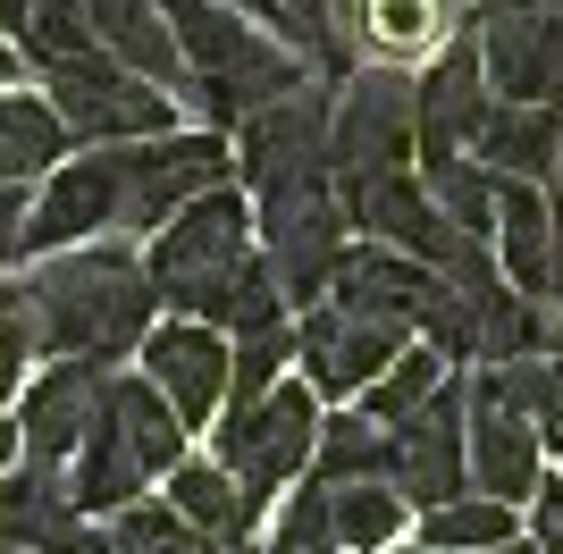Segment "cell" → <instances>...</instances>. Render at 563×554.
I'll list each match as a JSON object with an SVG mask.
<instances>
[{
  "mask_svg": "<svg viewBox=\"0 0 563 554\" xmlns=\"http://www.w3.org/2000/svg\"><path fill=\"white\" fill-rule=\"evenodd\" d=\"M25 302H34V328L59 362H118L126 345L152 336V269L118 244L93 253H51L43 269L25 277Z\"/></svg>",
  "mask_w": 563,
  "mask_h": 554,
  "instance_id": "cell-1",
  "label": "cell"
},
{
  "mask_svg": "<svg viewBox=\"0 0 563 554\" xmlns=\"http://www.w3.org/2000/svg\"><path fill=\"white\" fill-rule=\"evenodd\" d=\"M244 261H253V210L219 185V193L186 202L161 235H152V261H143V269H152V295H161L177 320L219 328L228 286L244 277Z\"/></svg>",
  "mask_w": 563,
  "mask_h": 554,
  "instance_id": "cell-2",
  "label": "cell"
},
{
  "mask_svg": "<svg viewBox=\"0 0 563 554\" xmlns=\"http://www.w3.org/2000/svg\"><path fill=\"white\" fill-rule=\"evenodd\" d=\"M345 193H336V168H295V177L261 185V244H269V269H278L286 302H320L345 269Z\"/></svg>",
  "mask_w": 563,
  "mask_h": 554,
  "instance_id": "cell-3",
  "label": "cell"
},
{
  "mask_svg": "<svg viewBox=\"0 0 563 554\" xmlns=\"http://www.w3.org/2000/svg\"><path fill=\"white\" fill-rule=\"evenodd\" d=\"M421 152V85L404 68H362L336 101L329 126V168L336 185L353 177H404V160Z\"/></svg>",
  "mask_w": 563,
  "mask_h": 554,
  "instance_id": "cell-4",
  "label": "cell"
},
{
  "mask_svg": "<svg viewBox=\"0 0 563 554\" xmlns=\"http://www.w3.org/2000/svg\"><path fill=\"white\" fill-rule=\"evenodd\" d=\"M211 437H219V470H235V487L253 505H269V487H286L320 454V395L278 387V395H261L253 412H228Z\"/></svg>",
  "mask_w": 563,
  "mask_h": 554,
  "instance_id": "cell-5",
  "label": "cell"
},
{
  "mask_svg": "<svg viewBox=\"0 0 563 554\" xmlns=\"http://www.w3.org/2000/svg\"><path fill=\"white\" fill-rule=\"evenodd\" d=\"M471 34H479L496 101L563 110V0H488Z\"/></svg>",
  "mask_w": 563,
  "mask_h": 554,
  "instance_id": "cell-6",
  "label": "cell"
},
{
  "mask_svg": "<svg viewBox=\"0 0 563 554\" xmlns=\"http://www.w3.org/2000/svg\"><path fill=\"white\" fill-rule=\"evenodd\" d=\"M51 110L68 118V135L85 143H161L168 135V92L143 85L135 68H110V59H76V68H51Z\"/></svg>",
  "mask_w": 563,
  "mask_h": 554,
  "instance_id": "cell-7",
  "label": "cell"
},
{
  "mask_svg": "<svg viewBox=\"0 0 563 554\" xmlns=\"http://www.w3.org/2000/svg\"><path fill=\"white\" fill-rule=\"evenodd\" d=\"M396 487H404V505H421V512L471 496V378H446L396 429Z\"/></svg>",
  "mask_w": 563,
  "mask_h": 554,
  "instance_id": "cell-8",
  "label": "cell"
},
{
  "mask_svg": "<svg viewBox=\"0 0 563 554\" xmlns=\"http://www.w3.org/2000/svg\"><path fill=\"white\" fill-rule=\"evenodd\" d=\"M235 168V143L219 126L202 135H161V143H126V228H168L186 202L219 193V177Z\"/></svg>",
  "mask_w": 563,
  "mask_h": 554,
  "instance_id": "cell-9",
  "label": "cell"
},
{
  "mask_svg": "<svg viewBox=\"0 0 563 554\" xmlns=\"http://www.w3.org/2000/svg\"><path fill=\"white\" fill-rule=\"evenodd\" d=\"M295 353H303V369H311L320 395H362L412 353V328L404 320H353L336 302H311L303 328H295Z\"/></svg>",
  "mask_w": 563,
  "mask_h": 554,
  "instance_id": "cell-10",
  "label": "cell"
},
{
  "mask_svg": "<svg viewBox=\"0 0 563 554\" xmlns=\"http://www.w3.org/2000/svg\"><path fill=\"white\" fill-rule=\"evenodd\" d=\"M101 228H126V143L118 152H93V160L51 168L43 202H34V228H25V253H68Z\"/></svg>",
  "mask_w": 563,
  "mask_h": 554,
  "instance_id": "cell-11",
  "label": "cell"
},
{
  "mask_svg": "<svg viewBox=\"0 0 563 554\" xmlns=\"http://www.w3.org/2000/svg\"><path fill=\"white\" fill-rule=\"evenodd\" d=\"M329 126H336V101L320 85L253 110L244 126H235V177L261 193V185L295 177V168H329Z\"/></svg>",
  "mask_w": 563,
  "mask_h": 554,
  "instance_id": "cell-12",
  "label": "cell"
},
{
  "mask_svg": "<svg viewBox=\"0 0 563 554\" xmlns=\"http://www.w3.org/2000/svg\"><path fill=\"white\" fill-rule=\"evenodd\" d=\"M336 193H345V219L371 228V244H387V253H412V261H429V269H446L454 244H463V235L446 228V210L429 202L421 177H353V185H336Z\"/></svg>",
  "mask_w": 563,
  "mask_h": 554,
  "instance_id": "cell-13",
  "label": "cell"
},
{
  "mask_svg": "<svg viewBox=\"0 0 563 554\" xmlns=\"http://www.w3.org/2000/svg\"><path fill=\"white\" fill-rule=\"evenodd\" d=\"M228 369H235V353L219 345V328H202V320H168V328L143 336V378L177 403L186 429H202L211 412H228Z\"/></svg>",
  "mask_w": 563,
  "mask_h": 554,
  "instance_id": "cell-14",
  "label": "cell"
},
{
  "mask_svg": "<svg viewBox=\"0 0 563 554\" xmlns=\"http://www.w3.org/2000/svg\"><path fill=\"white\" fill-rule=\"evenodd\" d=\"M488 110H496L488 59H479V34H463V43L421 76V168L463 160L471 143H479V126H488Z\"/></svg>",
  "mask_w": 563,
  "mask_h": 554,
  "instance_id": "cell-15",
  "label": "cell"
},
{
  "mask_svg": "<svg viewBox=\"0 0 563 554\" xmlns=\"http://www.w3.org/2000/svg\"><path fill=\"white\" fill-rule=\"evenodd\" d=\"M0 538L18 554H85V505H76V470L59 462H18L0 479Z\"/></svg>",
  "mask_w": 563,
  "mask_h": 554,
  "instance_id": "cell-16",
  "label": "cell"
},
{
  "mask_svg": "<svg viewBox=\"0 0 563 554\" xmlns=\"http://www.w3.org/2000/svg\"><path fill=\"white\" fill-rule=\"evenodd\" d=\"M101 403H110V378H101V362H51L43 378H34V395H25V462H68L76 445L101 429Z\"/></svg>",
  "mask_w": 563,
  "mask_h": 554,
  "instance_id": "cell-17",
  "label": "cell"
},
{
  "mask_svg": "<svg viewBox=\"0 0 563 554\" xmlns=\"http://www.w3.org/2000/svg\"><path fill=\"white\" fill-rule=\"evenodd\" d=\"M429 295H438V269L412 253H387V244H353L336 286H329L336 311H353V320H404V328H421Z\"/></svg>",
  "mask_w": 563,
  "mask_h": 554,
  "instance_id": "cell-18",
  "label": "cell"
},
{
  "mask_svg": "<svg viewBox=\"0 0 563 554\" xmlns=\"http://www.w3.org/2000/svg\"><path fill=\"white\" fill-rule=\"evenodd\" d=\"M539 420L505 412L488 395H471V496H496V505H521L539 496L547 470H539Z\"/></svg>",
  "mask_w": 563,
  "mask_h": 554,
  "instance_id": "cell-19",
  "label": "cell"
},
{
  "mask_svg": "<svg viewBox=\"0 0 563 554\" xmlns=\"http://www.w3.org/2000/svg\"><path fill=\"white\" fill-rule=\"evenodd\" d=\"M496 261L530 302H555V210L521 177H496Z\"/></svg>",
  "mask_w": 563,
  "mask_h": 554,
  "instance_id": "cell-20",
  "label": "cell"
},
{
  "mask_svg": "<svg viewBox=\"0 0 563 554\" xmlns=\"http://www.w3.org/2000/svg\"><path fill=\"white\" fill-rule=\"evenodd\" d=\"M471 160L488 177H521V185H547L563 160V110H539V101H496Z\"/></svg>",
  "mask_w": 563,
  "mask_h": 554,
  "instance_id": "cell-21",
  "label": "cell"
},
{
  "mask_svg": "<svg viewBox=\"0 0 563 554\" xmlns=\"http://www.w3.org/2000/svg\"><path fill=\"white\" fill-rule=\"evenodd\" d=\"M85 9H93L101 51H118V59H126L143 85H177L186 51H177V34H168L161 0H85Z\"/></svg>",
  "mask_w": 563,
  "mask_h": 554,
  "instance_id": "cell-22",
  "label": "cell"
},
{
  "mask_svg": "<svg viewBox=\"0 0 563 554\" xmlns=\"http://www.w3.org/2000/svg\"><path fill=\"white\" fill-rule=\"evenodd\" d=\"M168 512L194 521L202 538H219V546H235V538L261 521V505L235 487V470H219V462H177V470H168Z\"/></svg>",
  "mask_w": 563,
  "mask_h": 554,
  "instance_id": "cell-23",
  "label": "cell"
},
{
  "mask_svg": "<svg viewBox=\"0 0 563 554\" xmlns=\"http://www.w3.org/2000/svg\"><path fill=\"white\" fill-rule=\"evenodd\" d=\"M68 118L34 92H0V185H25L34 168H68Z\"/></svg>",
  "mask_w": 563,
  "mask_h": 554,
  "instance_id": "cell-24",
  "label": "cell"
},
{
  "mask_svg": "<svg viewBox=\"0 0 563 554\" xmlns=\"http://www.w3.org/2000/svg\"><path fill=\"white\" fill-rule=\"evenodd\" d=\"M320 487H362V479H396V429H378L371 412H336L320 420V454H311Z\"/></svg>",
  "mask_w": 563,
  "mask_h": 554,
  "instance_id": "cell-25",
  "label": "cell"
},
{
  "mask_svg": "<svg viewBox=\"0 0 563 554\" xmlns=\"http://www.w3.org/2000/svg\"><path fill=\"white\" fill-rule=\"evenodd\" d=\"M110 420L126 429V445H135L152 470H177V462H186V420H177V403H168L152 378H110Z\"/></svg>",
  "mask_w": 563,
  "mask_h": 554,
  "instance_id": "cell-26",
  "label": "cell"
},
{
  "mask_svg": "<svg viewBox=\"0 0 563 554\" xmlns=\"http://www.w3.org/2000/svg\"><path fill=\"white\" fill-rule=\"evenodd\" d=\"M329 505H336V546H345V554H387L404 538V521H412V505H404L396 479L329 487Z\"/></svg>",
  "mask_w": 563,
  "mask_h": 554,
  "instance_id": "cell-27",
  "label": "cell"
},
{
  "mask_svg": "<svg viewBox=\"0 0 563 554\" xmlns=\"http://www.w3.org/2000/svg\"><path fill=\"white\" fill-rule=\"evenodd\" d=\"M421 546L429 554H496V546H514V505H496V496H454V505L421 512Z\"/></svg>",
  "mask_w": 563,
  "mask_h": 554,
  "instance_id": "cell-28",
  "label": "cell"
},
{
  "mask_svg": "<svg viewBox=\"0 0 563 554\" xmlns=\"http://www.w3.org/2000/svg\"><path fill=\"white\" fill-rule=\"evenodd\" d=\"M421 185H429V202L446 210L454 235H488V244H496V177L471 160V152H463V160H429Z\"/></svg>",
  "mask_w": 563,
  "mask_h": 554,
  "instance_id": "cell-29",
  "label": "cell"
},
{
  "mask_svg": "<svg viewBox=\"0 0 563 554\" xmlns=\"http://www.w3.org/2000/svg\"><path fill=\"white\" fill-rule=\"evenodd\" d=\"M25 59H34V68H76V59H93L101 51V34H93V9H85V0H34V18H25Z\"/></svg>",
  "mask_w": 563,
  "mask_h": 554,
  "instance_id": "cell-30",
  "label": "cell"
},
{
  "mask_svg": "<svg viewBox=\"0 0 563 554\" xmlns=\"http://www.w3.org/2000/svg\"><path fill=\"white\" fill-rule=\"evenodd\" d=\"M438 387H446V353H438V345H412L387 378H378V387H362V412H371L378 429H404V420L421 412Z\"/></svg>",
  "mask_w": 563,
  "mask_h": 554,
  "instance_id": "cell-31",
  "label": "cell"
},
{
  "mask_svg": "<svg viewBox=\"0 0 563 554\" xmlns=\"http://www.w3.org/2000/svg\"><path fill=\"white\" fill-rule=\"evenodd\" d=\"M110 546H118V554H228L219 538H202L194 521H177L168 505H135V512H118V521H110Z\"/></svg>",
  "mask_w": 563,
  "mask_h": 554,
  "instance_id": "cell-32",
  "label": "cell"
},
{
  "mask_svg": "<svg viewBox=\"0 0 563 554\" xmlns=\"http://www.w3.org/2000/svg\"><path fill=\"white\" fill-rule=\"evenodd\" d=\"M278 362H295V336H235V369H228V412H253L261 395H278Z\"/></svg>",
  "mask_w": 563,
  "mask_h": 554,
  "instance_id": "cell-33",
  "label": "cell"
},
{
  "mask_svg": "<svg viewBox=\"0 0 563 554\" xmlns=\"http://www.w3.org/2000/svg\"><path fill=\"white\" fill-rule=\"evenodd\" d=\"M421 336L446 362H479V311H471V295H454L446 277H438V295L421 302Z\"/></svg>",
  "mask_w": 563,
  "mask_h": 554,
  "instance_id": "cell-34",
  "label": "cell"
},
{
  "mask_svg": "<svg viewBox=\"0 0 563 554\" xmlns=\"http://www.w3.org/2000/svg\"><path fill=\"white\" fill-rule=\"evenodd\" d=\"M34 345H43L34 302H25V286H9V295H0V403L25 387V362H34Z\"/></svg>",
  "mask_w": 563,
  "mask_h": 554,
  "instance_id": "cell-35",
  "label": "cell"
},
{
  "mask_svg": "<svg viewBox=\"0 0 563 554\" xmlns=\"http://www.w3.org/2000/svg\"><path fill=\"white\" fill-rule=\"evenodd\" d=\"M530 420H539V437H547V445L563 454V353H547V378H539V412H530Z\"/></svg>",
  "mask_w": 563,
  "mask_h": 554,
  "instance_id": "cell-36",
  "label": "cell"
},
{
  "mask_svg": "<svg viewBox=\"0 0 563 554\" xmlns=\"http://www.w3.org/2000/svg\"><path fill=\"white\" fill-rule=\"evenodd\" d=\"M371 18H378L387 43H421V34H429V0H378Z\"/></svg>",
  "mask_w": 563,
  "mask_h": 554,
  "instance_id": "cell-37",
  "label": "cell"
},
{
  "mask_svg": "<svg viewBox=\"0 0 563 554\" xmlns=\"http://www.w3.org/2000/svg\"><path fill=\"white\" fill-rule=\"evenodd\" d=\"M25 228H34L25 185H0V261H18V253H25Z\"/></svg>",
  "mask_w": 563,
  "mask_h": 554,
  "instance_id": "cell-38",
  "label": "cell"
},
{
  "mask_svg": "<svg viewBox=\"0 0 563 554\" xmlns=\"http://www.w3.org/2000/svg\"><path fill=\"white\" fill-rule=\"evenodd\" d=\"M530 505H539V521H530V546H539V554H563V479H547Z\"/></svg>",
  "mask_w": 563,
  "mask_h": 554,
  "instance_id": "cell-39",
  "label": "cell"
},
{
  "mask_svg": "<svg viewBox=\"0 0 563 554\" xmlns=\"http://www.w3.org/2000/svg\"><path fill=\"white\" fill-rule=\"evenodd\" d=\"M547 210H555V302H563V160L547 177Z\"/></svg>",
  "mask_w": 563,
  "mask_h": 554,
  "instance_id": "cell-40",
  "label": "cell"
},
{
  "mask_svg": "<svg viewBox=\"0 0 563 554\" xmlns=\"http://www.w3.org/2000/svg\"><path fill=\"white\" fill-rule=\"evenodd\" d=\"M25 18H34V0H0V25H18V34H25Z\"/></svg>",
  "mask_w": 563,
  "mask_h": 554,
  "instance_id": "cell-41",
  "label": "cell"
},
{
  "mask_svg": "<svg viewBox=\"0 0 563 554\" xmlns=\"http://www.w3.org/2000/svg\"><path fill=\"white\" fill-rule=\"evenodd\" d=\"M235 9H253V18H269V25H286V9H278V0H235Z\"/></svg>",
  "mask_w": 563,
  "mask_h": 554,
  "instance_id": "cell-42",
  "label": "cell"
},
{
  "mask_svg": "<svg viewBox=\"0 0 563 554\" xmlns=\"http://www.w3.org/2000/svg\"><path fill=\"white\" fill-rule=\"evenodd\" d=\"M9 76H18V51H9V34H0V85H9Z\"/></svg>",
  "mask_w": 563,
  "mask_h": 554,
  "instance_id": "cell-43",
  "label": "cell"
},
{
  "mask_svg": "<svg viewBox=\"0 0 563 554\" xmlns=\"http://www.w3.org/2000/svg\"><path fill=\"white\" fill-rule=\"evenodd\" d=\"M9 462H18V429H0V470H9Z\"/></svg>",
  "mask_w": 563,
  "mask_h": 554,
  "instance_id": "cell-44",
  "label": "cell"
},
{
  "mask_svg": "<svg viewBox=\"0 0 563 554\" xmlns=\"http://www.w3.org/2000/svg\"><path fill=\"white\" fill-rule=\"evenodd\" d=\"M269 554H345V546H269Z\"/></svg>",
  "mask_w": 563,
  "mask_h": 554,
  "instance_id": "cell-45",
  "label": "cell"
},
{
  "mask_svg": "<svg viewBox=\"0 0 563 554\" xmlns=\"http://www.w3.org/2000/svg\"><path fill=\"white\" fill-rule=\"evenodd\" d=\"M85 554H118V546H110V530H101V538H85Z\"/></svg>",
  "mask_w": 563,
  "mask_h": 554,
  "instance_id": "cell-46",
  "label": "cell"
},
{
  "mask_svg": "<svg viewBox=\"0 0 563 554\" xmlns=\"http://www.w3.org/2000/svg\"><path fill=\"white\" fill-rule=\"evenodd\" d=\"M496 554H539V546H521V538H514V546H496Z\"/></svg>",
  "mask_w": 563,
  "mask_h": 554,
  "instance_id": "cell-47",
  "label": "cell"
},
{
  "mask_svg": "<svg viewBox=\"0 0 563 554\" xmlns=\"http://www.w3.org/2000/svg\"><path fill=\"white\" fill-rule=\"evenodd\" d=\"M9 554H18V546H9Z\"/></svg>",
  "mask_w": 563,
  "mask_h": 554,
  "instance_id": "cell-48",
  "label": "cell"
},
{
  "mask_svg": "<svg viewBox=\"0 0 563 554\" xmlns=\"http://www.w3.org/2000/svg\"><path fill=\"white\" fill-rule=\"evenodd\" d=\"M421 554H429V546H421Z\"/></svg>",
  "mask_w": 563,
  "mask_h": 554,
  "instance_id": "cell-49",
  "label": "cell"
}]
</instances>
